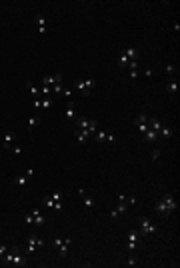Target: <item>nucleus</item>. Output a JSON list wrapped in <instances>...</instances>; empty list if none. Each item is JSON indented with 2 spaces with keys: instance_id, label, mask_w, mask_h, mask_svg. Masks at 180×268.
Segmentation results:
<instances>
[{
  "instance_id": "1",
  "label": "nucleus",
  "mask_w": 180,
  "mask_h": 268,
  "mask_svg": "<svg viewBox=\"0 0 180 268\" xmlns=\"http://www.w3.org/2000/svg\"><path fill=\"white\" fill-rule=\"evenodd\" d=\"M140 226H142V230H144V234H154L158 228H156V224H152L150 220H148L146 216L144 218H140Z\"/></svg>"
},
{
  "instance_id": "2",
  "label": "nucleus",
  "mask_w": 180,
  "mask_h": 268,
  "mask_svg": "<svg viewBox=\"0 0 180 268\" xmlns=\"http://www.w3.org/2000/svg\"><path fill=\"white\" fill-rule=\"evenodd\" d=\"M38 246H44V242H42L40 238H34V236H30V238H28V252H30V254H34Z\"/></svg>"
},
{
  "instance_id": "3",
  "label": "nucleus",
  "mask_w": 180,
  "mask_h": 268,
  "mask_svg": "<svg viewBox=\"0 0 180 268\" xmlns=\"http://www.w3.org/2000/svg\"><path fill=\"white\" fill-rule=\"evenodd\" d=\"M162 200L166 202V206H168L170 214H172V212H174V210H176V200H174V196H172V194H166V196H164V198H162Z\"/></svg>"
},
{
  "instance_id": "4",
  "label": "nucleus",
  "mask_w": 180,
  "mask_h": 268,
  "mask_svg": "<svg viewBox=\"0 0 180 268\" xmlns=\"http://www.w3.org/2000/svg\"><path fill=\"white\" fill-rule=\"evenodd\" d=\"M156 212H160V214H164V216H168L170 214V210H168V206H166V202L164 200H160V202H156Z\"/></svg>"
},
{
  "instance_id": "5",
  "label": "nucleus",
  "mask_w": 180,
  "mask_h": 268,
  "mask_svg": "<svg viewBox=\"0 0 180 268\" xmlns=\"http://www.w3.org/2000/svg\"><path fill=\"white\" fill-rule=\"evenodd\" d=\"M144 140H146V142H156L158 140V132H154L152 128H148L146 132H144Z\"/></svg>"
},
{
  "instance_id": "6",
  "label": "nucleus",
  "mask_w": 180,
  "mask_h": 268,
  "mask_svg": "<svg viewBox=\"0 0 180 268\" xmlns=\"http://www.w3.org/2000/svg\"><path fill=\"white\" fill-rule=\"evenodd\" d=\"M32 216H34V224H36V226H44V216L38 212L36 208L32 210Z\"/></svg>"
},
{
  "instance_id": "7",
  "label": "nucleus",
  "mask_w": 180,
  "mask_h": 268,
  "mask_svg": "<svg viewBox=\"0 0 180 268\" xmlns=\"http://www.w3.org/2000/svg\"><path fill=\"white\" fill-rule=\"evenodd\" d=\"M88 136H90L88 130H76V140H78L80 144H82V142H86V138H88Z\"/></svg>"
},
{
  "instance_id": "8",
  "label": "nucleus",
  "mask_w": 180,
  "mask_h": 268,
  "mask_svg": "<svg viewBox=\"0 0 180 268\" xmlns=\"http://www.w3.org/2000/svg\"><path fill=\"white\" fill-rule=\"evenodd\" d=\"M172 128H168V126H162V128H160V130H158V136H162V138H170V136H172Z\"/></svg>"
},
{
  "instance_id": "9",
  "label": "nucleus",
  "mask_w": 180,
  "mask_h": 268,
  "mask_svg": "<svg viewBox=\"0 0 180 268\" xmlns=\"http://www.w3.org/2000/svg\"><path fill=\"white\" fill-rule=\"evenodd\" d=\"M124 54H126V58H128V60H136L138 50H136V48H126V50H124Z\"/></svg>"
},
{
  "instance_id": "10",
  "label": "nucleus",
  "mask_w": 180,
  "mask_h": 268,
  "mask_svg": "<svg viewBox=\"0 0 180 268\" xmlns=\"http://www.w3.org/2000/svg\"><path fill=\"white\" fill-rule=\"evenodd\" d=\"M118 66H122V68L128 66V58H126V54H124V50L118 54Z\"/></svg>"
},
{
  "instance_id": "11",
  "label": "nucleus",
  "mask_w": 180,
  "mask_h": 268,
  "mask_svg": "<svg viewBox=\"0 0 180 268\" xmlns=\"http://www.w3.org/2000/svg\"><path fill=\"white\" fill-rule=\"evenodd\" d=\"M12 264H14V266H24V264H26V258L24 256H12Z\"/></svg>"
},
{
  "instance_id": "12",
  "label": "nucleus",
  "mask_w": 180,
  "mask_h": 268,
  "mask_svg": "<svg viewBox=\"0 0 180 268\" xmlns=\"http://www.w3.org/2000/svg\"><path fill=\"white\" fill-rule=\"evenodd\" d=\"M12 132H6L4 134V148H12Z\"/></svg>"
},
{
  "instance_id": "13",
  "label": "nucleus",
  "mask_w": 180,
  "mask_h": 268,
  "mask_svg": "<svg viewBox=\"0 0 180 268\" xmlns=\"http://www.w3.org/2000/svg\"><path fill=\"white\" fill-rule=\"evenodd\" d=\"M150 128H152L154 132H158V130L162 128V124H160V120H156V118H150Z\"/></svg>"
},
{
  "instance_id": "14",
  "label": "nucleus",
  "mask_w": 180,
  "mask_h": 268,
  "mask_svg": "<svg viewBox=\"0 0 180 268\" xmlns=\"http://www.w3.org/2000/svg\"><path fill=\"white\" fill-rule=\"evenodd\" d=\"M66 118H70V120H74V118H76V110H74V106H72V104L68 106V110H66Z\"/></svg>"
},
{
  "instance_id": "15",
  "label": "nucleus",
  "mask_w": 180,
  "mask_h": 268,
  "mask_svg": "<svg viewBox=\"0 0 180 268\" xmlns=\"http://www.w3.org/2000/svg\"><path fill=\"white\" fill-rule=\"evenodd\" d=\"M166 90H168L170 94H176V92H178V84H176V82L172 80V82H170L168 86H166Z\"/></svg>"
},
{
  "instance_id": "16",
  "label": "nucleus",
  "mask_w": 180,
  "mask_h": 268,
  "mask_svg": "<svg viewBox=\"0 0 180 268\" xmlns=\"http://www.w3.org/2000/svg\"><path fill=\"white\" fill-rule=\"evenodd\" d=\"M74 88L78 90V92H86V94H88V90H86V86H84V82H80V80L74 82Z\"/></svg>"
},
{
  "instance_id": "17",
  "label": "nucleus",
  "mask_w": 180,
  "mask_h": 268,
  "mask_svg": "<svg viewBox=\"0 0 180 268\" xmlns=\"http://www.w3.org/2000/svg\"><path fill=\"white\" fill-rule=\"evenodd\" d=\"M38 122H40V116H32V118H28V128L38 126Z\"/></svg>"
},
{
  "instance_id": "18",
  "label": "nucleus",
  "mask_w": 180,
  "mask_h": 268,
  "mask_svg": "<svg viewBox=\"0 0 180 268\" xmlns=\"http://www.w3.org/2000/svg\"><path fill=\"white\" fill-rule=\"evenodd\" d=\"M42 204H44L46 208H54V200H52L50 196H44V198H42Z\"/></svg>"
},
{
  "instance_id": "19",
  "label": "nucleus",
  "mask_w": 180,
  "mask_h": 268,
  "mask_svg": "<svg viewBox=\"0 0 180 268\" xmlns=\"http://www.w3.org/2000/svg\"><path fill=\"white\" fill-rule=\"evenodd\" d=\"M34 22L38 24V28H46V20H44V16H40V14L36 16V20H34Z\"/></svg>"
},
{
  "instance_id": "20",
  "label": "nucleus",
  "mask_w": 180,
  "mask_h": 268,
  "mask_svg": "<svg viewBox=\"0 0 180 268\" xmlns=\"http://www.w3.org/2000/svg\"><path fill=\"white\" fill-rule=\"evenodd\" d=\"M136 126H138V130H140L142 134H144V132L148 130V128H150V126H148L146 122H138V120H136Z\"/></svg>"
},
{
  "instance_id": "21",
  "label": "nucleus",
  "mask_w": 180,
  "mask_h": 268,
  "mask_svg": "<svg viewBox=\"0 0 180 268\" xmlns=\"http://www.w3.org/2000/svg\"><path fill=\"white\" fill-rule=\"evenodd\" d=\"M40 106H42V108H46V110H48V108H50V106H52V100H50V98H48V96H46L44 100H40Z\"/></svg>"
},
{
  "instance_id": "22",
  "label": "nucleus",
  "mask_w": 180,
  "mask_h": 268,
  "mask_svg": "<svg viewBox=\"0 0 180 268\" xmlns=\"http://www.w3.org/2000/svg\"><path fill=\"white\" fill-rule=\"evenodd\" d=\"M128 242L138 244V234H136V232H128Z\"/></svg>"
},
{
  "instance_id": "23",
  "label": "nucleus",
  "mask_w": 180,
  "mask_h": 268,
  "mask_svg": "<svg viewBox=\"0 0 180 268\" xmlns=\"http://www.w3.org/2000/svg\"><path fill=\"white\" fill-rule=\"evenodd\" d=\"M42 82H44V86H50V84H54V82H56V78H54V76H44V78H42Z\"/></svg>"
},
{
  "instance_id": "24",
  "label": "nucleus",
  "mask_w": 180,
  "mask_h": 268,
  "mask_svg": "<svg viewBox=\"0 0 180 268\" xmlns=\"http://www.w3.org/2000/svg\"><path fill=\"white\" fill-rule=\"evenodd\" d=\"M14 182H16L18 186H24V184L28 182V178H26V176H16V178H14Z\"/></svg>"
},
{
  "instance_id": "25",
  "label": "nucleus",
  "mask_w": 180,
  "mask_h": 268,
  "mask_svg": "<svg viewBox=\"0 0 180 268\" xmlns=\"http://www.w3.org/2000/svg\"><path fill=\"white\" fill-rule=\"evenodd\" d=\"M28 90H30V94H32V98H36V96H38V90L34 88V84H32V82H28Z\"/></svg>"
},
{
  "instance_id": "26",
  "label": "nucleus",
  "mask_w": 180,
  "mask_h": 268,
  "mask_svg": "<svg viewBox=\"0 0 180 268\" xmlns=\"http://www.w3.org/2000/svg\"><path fill=\"white\" fill-rule=\"evenodd\" d=\"M84 86H86V90H88V92H90V90L94 88V80H92V78H88V80H84Z\"/></svg>"
},
{
  "instance_id": "27",
  "label": "nucleus",
  "mask_w": 180,
  "mask_h": 268,
  "mask_svg": "<svg viewBox=\"0 0 180 268\" xmlns=\"http://www.w3.org/2000/svg\"><path fill=\"white\" fill-rule=\"evenodd\" d=\"M126 210H128L126 202H120V204H118V210H116V212H118V214H122V212H126Z\"/></svg>"
},
{
  "instance_id": "28",
  "label": "nucleus",
  "mask_w": 180,
  "mask_h": 268,
  "mask_svg": "<svg viewBox=\"0 0 180 268\" xmlns=\"http://www.w3.org/2000/svg\"><path fill=\"white\" fill-rule=\"evenodd\" d=\"M50 198H52L54 202H60V200H62V192H54V194H50Z\"/></svg>"
},
{
  "instance_id": "29",
  "label": "nucleus",
  "mask_w": 180,
  "mask_h": 268,
  "mask_svg": "<svg viewBox=\"0 0 180 268\" xmlns=\"http://www.w3.org/2000/svg\"><path fill=\"white\" fill-rule=\"evenodd\" d=\"M106 134L108 132H104V130H96V138L98 140H106Z\"/></svg>"
},
{
  "instance_id": "30",
  "label": "nucleus",
  "mask_w": 180,
  "mask_h": 268,
  "mask_svg": "<svg viewBox=\"0 0 180 268\" xmlns=\"http://www.w3.org/2000/svg\"><path fill=\"white\" fill-rule=\"evenodd\" d=\"M84 204H86V208H92V206H94V200H92L90 196H84Z\"/></svg>"
},
{
  "instance_id": "31",
  "label": "nucleus",
  "mask_w": 180,
  "mask_h": 268,
  "mask_svg": "<svg viewBox=\"0 0 180 268\" xmlns=\"http://www.w3.org/2000/svg\"><path fill=\"white\" fill-rule=\"evenodd\" d=\"M128 68H130V70H136V68H138V62H136V60H128Z\"/></svg>"
},
{
  "instance_id": "32",
  "label": "nucleus",
  "mask_w": 180,
  "mask_h": 268,
  "mask_svg": "<svg viewBox=\"0 0 180 268\" xmlns=\"http://www.w3.org/2000/svg\"><path fill=\"white\" fill-rule=\"evenodd\" d=\"M62 242H64L62 238H54V240H52V246H56V248H60V246H62Z\"/></svg>"
},
{
  "instance_id": "33",
  "label": "nucleus",
  "mask_w": 180,
  "mask_h": 268,
  "mask_svg": "<svg viewBox=\"0 0 180 268\" xmlns=\"http://www.w3.org/2000/svg\"><path fill=\"white\" fill-rule=\"evenodd\" d=\"M24 220H26V224H32V222H34V216H32V212H30V214H26V216H24Z\"/></svg>"
},
{
  "instance_id": "34",
  "label": "nucleus",
  "mask_w": 180,
  "mask_h": 268,
  "mask_svg": "<svg viewBox=\"0 0 180 268\" xmlns=\"http://www.w3.org/2000/svg\"><path fill=\"white\" fill-rule=\"evenodd\" d=\"M166 72H168V74H174V72H176L174 64H166Z\"/></svg>"
},
{
  "instance_id": "35",
  "label": "nucleus",
  "mask_w": 180,
  "mask_h": 268,
  "mask_svg": "<svg viewBox=\"0 0 180 268\" xmlns=\"http://www.w3.org/2000/svg\"><path fill=\"white\" fill-rule=\"evenodd\" d=\"M10 150H12V152H14V154H16V156H18V154H20V152H22V148H20V146H18V144H16V146H12Z\"/></svg>"
},
{
  "instance_id": "36",
  "label": "nucleus",
  "mask_w": 180,
  "mask_h": 268,
  "mask_svg": "<svg viewBox=\"0 0 180 268\" xmlns=\"http://www.w3.org/2000/svg\"><path fill=\"white\" fill-rule=\"evenodd\" d=\"M106 142L114 144V142H116V136H112V134H106Z\"/></svg>"
},
{
  "instance_id": "37",
  "label": "nucleus",
  "mask_w": 180,
  "mask_h": 268,
  "mask_svg": "<svg viewBox=\"0 0 180 268\" xmlns=\"http://www.w3.org/2000/svg\"><path fill=\"white\" fill-rule=\"evenodd\" d=\"M126 264H128V266H136V264H138V260H136V258H128V260H126Z\"/></svg>"
},
{
  "instance_id": "38",
  "label": "nucleus",
  "mask_w": 180,
  "mask_h": 268,
  "mask_svg": "<svg viewBox=\"0 0 180 268\" xmlns=\"http://www.w3.org/2000/svg\"><path fill=\"white\" fill-rule=\"evenodd\" d=\"M52 86H54V90H56V92H62V82H54Z\"/></svg>"
},
{
  "instance_id": "39",
  "label": "nucleus",
  "mask_w": 180,
  "mask_h": 268,
  "mask_svg": "<svg viewBox=\"0 0 180 268\" xmlns=\"http://www.w3.org/2000/svg\"><path fill=\"white\" fill-rule=\"evenodd\" d=\"M24 176H26V178H32V176H34V170H32V168H28V170H26V174H24Z\"/></svg>"
},
{
  "instance_id": "40",
  "label": "nucleus",
  "mask_w": 180,
  "mask_h": 268,
  "mask_svg": "<svg viewBox=\"0 0 180 268\" xmlns=\"http://www.w3.org/2000/svg\"><path fill=\"white\" fill-rule=\"evenodd\" d=\"M130 78H132V80L138 78V70H130Z\"/></svg>"
},
{
  "instance_id": "41",
  "label": "nucleus",
  "mask_w": 180,
  "mask_h": 268,
  "mask_svg": "<svg viewBox=\"0 0 180 268\" xmlns=\"http://www.w3.org/2000/svg\"><path fill=\"white\" fill-rule=\"evenodd\" d=\"M6 250H8V246H0V258L6 254Z\"/></svg>"
},
{
  "instance_id": "42",
  "label": "nucleus",
  "mask_w": 180,
  "mask_h": 268,
  "mask_svg": "<svg viewBox=\"0 0 180 268\" xmlns=\"http://www.w3.org/2000/svg\"><path fill=\"white\" fill-rule=\"evenodd\" d=\"M42 94L48 96V94H50V86H42Z\"/></svg>"
},
{
  "instance_id": "43",
  "label": "nucleus",
  "mask_w": 180,
  "mask_h": 268,
  "mask_svg": "<svg viewBox=\"0 0 180 268\" xmlns=\"http://www.w3.org/2000/svg\"><path fill=\"white\" fill-rule=\"evenodd\" d=\"M136 246H138V244H132V242H128V246H126V248H128V250H136Z\"/></svg>"
},
{
  "instance_id": "44",
  "label": "nucleus",
  "mask_w": 180,
  "mask_h": 268,
  "mask_svg": "<svg viewBox=\"0 0 180 268\" xmlns=\"http://www.w3.org/2000/svg\"><path fill=\"white\" fill-rule=\"evenodd\" d=\"M158 156H160V150H154V154H152V158H154V160H158Z\"/></svg>"
}]
</instances>
